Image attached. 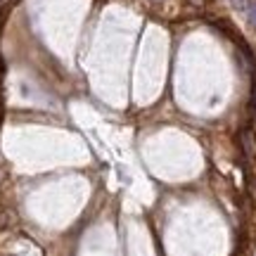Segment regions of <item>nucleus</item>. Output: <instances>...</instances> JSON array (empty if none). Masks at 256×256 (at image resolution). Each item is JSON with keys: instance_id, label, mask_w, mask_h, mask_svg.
Returning <instances> with one entry per match:
<instances>
[{"instance_id": "nucleus-1", "label": "nucleus", "mask_w": 256, "mask_h": 256, "mask_svg": "<svg viewBox=\"0 0 256 256\" xmlns=\"http://www.w3.org/2000/svg\"><path fill=\"white\" fill-rule=\"evenodd\" d=\"M240 140H242V150H244V154L254 156L256 154V136L254 133H252V130H242Z\"/></svg>"}, {"instance_id": "nucleus-2", "label": "nucleus", "mask_w": 256, "mask_h": 256, "mask_svg": "<svg viewBox=\"0 0 256 256\" xmlns=\"http://www.w3.org/2000/svg\"><path fill=\"white\" fill-rule=\"evenodd\" d=\"M247 17H249V24L256 28V0H252L249 2V8H247Z\"/></svg>"}, {"instance_id": "nucleus-3", "label": "nucleus", "mask_w": 256, "mask_h": 256, "mask_svg": "<svg viewBox=\"0 0 256 256\" xmlns=\"http://www.w3.org/2000/svg\"><path fill=\"white\" fill-rule=\"evenodd\" d=\"M12 218H14V216H12L10 211H5V214H0V230H5L8 226H12Z\"/></svg>"}, {"instance_id": "nucleus-4", "label": "nucleus", "mask_w": 256, "mask_h": 256, "mask_svg": "<svg viewBox=\"0 0 256 256\" xmlns=\"http://www.w3.org/2000/svg\"><path fill=\"white\" fill-rule=\"evenodd\" d=\"M249 2H252V0H230V5H232L235 10H240V12H247Z\"/></svg>"}, {"instance_id": "nucleus-5", "label": "nucleus", "mask_w": 256, "mask_h": 256, "mask_svg": "<svg viewBox=\"0 0 256 256\" xmlns=\"http://www.w3.org/2000/svg\"><path fill=\"white\" fill-rule=\"evenodd\" d=\"M194 2H197V5H202V0H194Z\"/></svg>"}]
</instances>
